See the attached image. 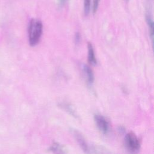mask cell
Wrapping results in <instances>:
<instances>
[{"label": "cell", "mask_w": 154, "mask_h": 154, "mask_svg": "<svg viewBox=\"0 0 154 154\" xmlns=\"http://www.w3.org/2000/svg\"><path fill=\"white\" fill-rule=\"evenodd\" d=\"M28 40L31 46L37 45L41 38L43 33V24L40 20L32 19L29 23L28 28Z\"/></svg>", "instance_id": "1"}, {"label": "cell", "mask_w": 154, "mask_h": 154, "mask_svg": "<svg viewBox=\"0 0 154 154\" xmlns=\"http://www.w3.org/2000/svg\"><path fill=\"white\" fill-rule=\"evenodd\" d=\"M124 144L126 150L132 154H137L139 152L141 144L139 138L134 132H128L124 139Z\"/></svg>", "instance_id": "2"}, {"label": "cell", "mask_w": 154, "mask_h": 154, "mask_svg": "<svg viewBox=\"0 0 154 154\" xmlns=\"http://www.w3.org/2000/svg\"><path fill=\"white\" fill-rule=\"evenodd\" d=\"M94 120L99 130L103 134H106L109 131V123L107 120L100 114L94 115Z\"/></svg>", "instance_id": "3"}, {"label": "cell", "mask_w": 154, "mask_h": 154, "mask_svg": "<svg viewBox=\"0 0 154 154\" xmlns=\"http://www.w3.org/2000/svg\"><path fill=\"white\" fill-rule=\"evenodd\" d=\"M73 134L75 140L76 141L80 148L85 154H87L89 149V145L88 144L84 135L81 132L76 129L73 130Z\"/></svg>", "instance_id": "4"}, {"label": "cell", "mask_w": 154, "mask_h": 154, "mask_svg": "<svg viewBox=\"0 0 154 154\" xmlns=\"http://www.w3.org/2000/svg\"><path fill=\"white\" fill-rule=\"evenodd\" d=\"M58 106L60 107L64 111L67 112L71 116H72L76 119L79 118V116L76 111L75 108L70 103H68L66 102H61L58 103Z\"/></svg>", "instance_id": "5"}, {"label": "cell", "mask_w": 154, "mask_h": 154, "mask_svg": "<svg viewBox=\"0 0 154 154\" xmlns=\"http://www.w3.org/2000/svg\"><path fill=\"white\" fill-rule=\"evenodd\" d=\"M49 151L54 154H68L67 149L58 143H54L49 149Z\"/></svg>", "instance_id": "6"}, {"label": "cell", "mask_w": 154, "mask_h": 154, "mask_svg": "<svg viewBox=\"0 0 154 154\" xmlns=\"http://www.w3.org/2000/svg\"><path fill=\"white\" fill-rule=\"evenodd\" d=\"M87 154H111L108 149L100 145L89 146Z\"/></svg>", "instance_id": "7"}, {"label": "cell", "mask_w": 154, "mask_h": 154, "mask_svg": "<svg viewBox=\"0 0 154 154\" xmlns=\"http://www.w3.org/2000/svg\"><path fill=\"white\" fill-rule=\"evenodd\" d=\"M83 72L84 73V75L85 76V79L87 80V82L88 85L91 86L94 81V73L91 69L90 66L88 65L84 64L83 66Z\"/></svg>", "instance_id": "8"}, {"label": "cell", "mask_w": 154, "mask_h": 154, "mask_svg": "<svg viewBox=\"0 0 154 154\" xmlns=\"http://www.w3.org/2000/svg\"><path fill=\"white\" fill-rule=\"evenodd\" d=\"M88 62L90 65H96L97 63V60L95 57L94 51L92 44L90 42L88 43Z\"/></svg>", "instance_id": "9"}, {"label": "cell", "mask_w": 154, "mask_h": 154, "mask_svg": "<svg viewBox=\"0 0 154 154\" xmlns=\"http://www.w3.org/2000/svg\"><path fill=\"white\" fill-rule=\"evenodd\" d=\"M146 21H147V23L149 26V34H150L152 41H153V32H153V21L152 16L149 14L146 15Z\"/></svg>", "instance_id": "10"}, {"label": "cell", "mask_w": 154, "mask_h": 154, "mask_svg": "<svg viewBox=\"0 0 154 154\" xmlns=\"http://www.w3.org/2000/svg\"><path fill=\"white\" fill-rule=\"evenodd\" d=\"M91 0H84V11L85 16H88L91 10Z\"/></svg>", "instance_id": "11"}, {"label": "cell", "mask_w": 154, "mask_h": 154, "mask_svg": "<svg viewBox=\"0 0 154 154\" xmlns=\"http://www.w3.org/2000/svg\"><path fill=\"white\" fill-rule=\"evenodd\" d=\"M99 1H100V0H93V8H92L93 13H95L97 11L98 7H99Z\"/></svg>", "instance_id": "12"}, {"label": "cell", "mask_w": 154, "mask_h": 154, "mask_svg": "<svg viewBox=\"0 0 154 154\" xmlns=\"http://www.w3.org/2000/svg\"><path fill=\"white\" fill-rule=\"evenodd\" d=\"M67 0H58V4L60 6H63L67 2Z\"/></svg>", "instance_id": "13"}, {"label": "cell", "mask_w": 154, "mask_h": 154, "mask_svg": "<svg viewBox=\"0 0 154 154\" xmlns=\"http://www.w3.org/2000/svg\"><path fill=\"white\" fill-rule=\"evenodd\" d=\"M79 40H80V35H79V34L78 32L75 35V41L79 42Z\"/></svg>", "instance_id": "14"}, {"label": "cell", "mask_w": 154, "mask_h": 154, "mask_svg": "<svg viewBox=\"0 0 154 154\" xmlns=\"http://www.w3.org/2000/svg\"><path fill=\"white\" fill-rule=\"evenodd\" d=\"M119 131L121 132L122 133H123V132H125V128H124L123 127H120V128H119Z\"/></svg>", "instance_id": "15"}]
</instances>
